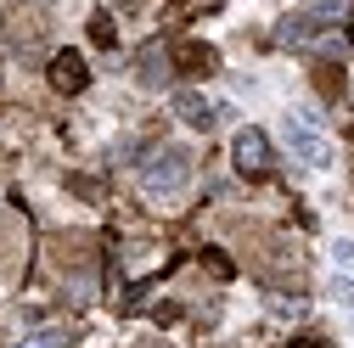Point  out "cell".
<instances>
[{"label":"cell","mask_w":354,"mask_h":348,"mask_svg":"<svg viewBox=\"0 0 354 348\" xmlns=\"http://www.w3.org/2000/svg\"><path fill=\"white\" fill-rule=\"evenodd\" d=\"M192 174H197V157L186 146H158L141 168V186H147V197H180L192 186Z\"/></svg>","instance_id":"6da1fadb"},{"label":"cell","mask_w":354,"mask_h":348,"mask_svg":"<svg viewBox=\"0 0 354 348\" xmlns=\"http://www.w3.org/2000/svg\"><path fill=\"white\" fill-rule=\"evenodd\" d=\"M332 298L337 303H354V276H332Z\"/></svg>","instance_id":"5bb4252c"},{"label":"cell","mask_w":354,"mask_h":348,"mask_svg":"<svg viewBox=\"0 0 354 348\" xmlns=\"http://www.w3.org/2000/svg\"><path fill=\"white\" fill-rule=\"evenodd\" d=\"M91 39H96V46H113V23L107 17H91Z\"/></svg>","instance_id":"9a60e30c"},{"label":"cell","mask_w":354,"mask_h":348,"mask_svg":"<svg viewBox=\"0 0 354 348\" xmlns=\"http://www.w3.org/2000/svg\"><path fill=\"white\" fill-rule=\"evenodd\" d=\"M343 17H348V0H326V6H309V12L287 17L281 23V39H287V46H309V39H321L326 28H337Z\"/></svg>","instance_id":"3957f363"},{"label":"cell","mask_w":354,"mask_h":348,"mask_svg":"<svg viewBox=\"0 0 354 348\" xmlns=\"http://www.w3.org/2000/svg\"><path fill=\"white\" fill-rule=\"evenodd\" d=\"M287 348H321V337H292Z\"/></svg>","instance_id":"e0dca14e"},{"label":"cell","mask_w":354,"mask_h":348,"mask_svg":"<svg viewBox=\"0 0 354 348\" xmlns=\"http://www.w3.org/2000/svg\"><path fill=\"white\" fill-rule=\"evenodd\" d=\"M332 264H354V236H337L332 242Z\"/></svg>","instance_id":"4fadbf2b"},{"label":"cell","mask_w":354,"mask_h":348,"mask_svg":"<svg viewBox=\"0 0 354 348\" xmlns=\"http://www.w3.org/2000/svg\"><path fill=\"white\" fill-rule=\"evenodd\" d=\"M203 270H208V276H219V281H225V276H231V258L208 247V253H203Z\"/></svg>","instance_id":"7c38bea8"},{"label":"cell","mask_w":354,"mask_h":348,"mask_svg":"<svg viewBox=\"0 0 354 348\" xmlns=\"http://www.w3.org/2000/svg\"><path fill=\"white\" fill-rule=\"evenodd\" d=\"M136 73H141V84H147V90H158V84H169V79H174V57H169L163 46H147Z\"/></svg>","instance_id":"8992f818"},{"label":"cell","mask_w":354,"mask_h":348,"mask_svg":"<svg viewBox=\"0 0 354 348\" xmlns=\"http://www.w3.org/2000/svg\"><path fill=\"white\" fill-rule=\"evenodd\" d=\"M315 84L326 96H343V68H315Z\"/></svg>","instance_id":"8fae6325"},{"label":"cell","mask_w":354,"mask_h":348,"mask_svg":"<svg viewBox=\"0 0 354 348\" xmlns=\"http://www.w3.org/2000/svg\"><path fill=\"white\" fill-rule=\"evenodd\" d=\"M51 84L62 96H79L84 84H91V68H84V57H73V51H57L51 57Z\"/></svg>","instance_id":"5b68a950"},{"label":"cell","mask_w":354,"mask_h":348,"mask_svg":"<svg viewBox=\"0 0 354 348\" xmlns=\"http://www.w3.org/2000/svg\"><path fill=\"white\" fill-rule=\"evenodd\" d=\"M51 258H57L62 270H84V264H91V247H84V236H57L51 242Z\"/></svg>","instance_id":"ba28073f"},{"label":"cell","mask_w":354,"mask_h":348,"mask_svg":"<svg viewBox=\"0 0 354 348\" xmlns=\"http://www.w3.org/2000/svg\"><path fill=\"white\" fill-rule=\"evenodd\" d=\"M62 342H68V337H62V331H39V337H34V342H28V348H62Z\"/></svg>","instance_id":"2e32d148"},{"label":"cell","mask_w":354,"mask_h":348,"mask_svg":"<svg viewBox=\"0 0 354 348\" xmlns=\"http://www.w3.org/2000/svg\"><path fill=\"white\" fill-rule=\"evenodd\" d=\"M276 163V152H270V141H264V129H242L236 135V168L242 174H264Z\"/></svg>","instance_id":"277c9868"},{"label":"cell","mask_w":354,"mask_h":348,"mask_svg":"<svg viewBox=\"0 0 354 348\" xmlns=\"http://www.w3.org/2000/svg\"><path fill=\"white\" fill-rule=\"evenodd\" d=\"M174 68H180V73H208L214 68V51L208 46H180V51H174Z\"/></svg>","instance_id":"9c48e42d"},{"label":"cell","mask_w":354,"mask_h":348,"mask_svg":"<svg viewBox=\"0 0 354 348\" xmlns=\"http://www.w3.org/2000/svg\"><path fill=\"white\" fill-rule=\"evenodd\" d=\"M12 242H17V225L6 220V213H0V270L12 264Z\"/></svg>","instance_id":"30bf717a"},{"label":"cell","mask_w":354,"mask_h":348,"mask_svg":"<svg viewBox=\"0 0 354 348\" xmlns=\"http://www.w3.org/2000/svg\"><path fill=\"white\" fill-rule=\"evenodd\" d=\"M287 152H292V163H304V168H332V141H326V129L315 124V118H292L287 113Z\"/></svg>","instance_id":"7a4b0ae2"},{"label":"cell","mask_w":354,"mask_h":348,"mask_svg":"<svg viewBox=\"0 0 354 348\" xmlns=\"http://www.w3.org/2000/svg\"><path fill=\"white\" fill-rule=\"evenodd\" d=\"M348 46H354V23H348Z\"/></svg>","instance_id":"ac0fdd59"},{"label":"cell","mask_w":354,"mask_h":348,"mask_svg":"<svg viewBox=\"0 0 354 348\" xmlns=\"http://www.w3.org/2000/svg\"><path fill=\"white\" fill-rule=\"evenodd\" d=\"M174 113H180V124H192V129H203V135H208V129H214V118H219V113H214V107H208L203 96H192V90H186L180 102H174Z\"/></svg>","instance_id":"52a82bcc"}]
</instances>
